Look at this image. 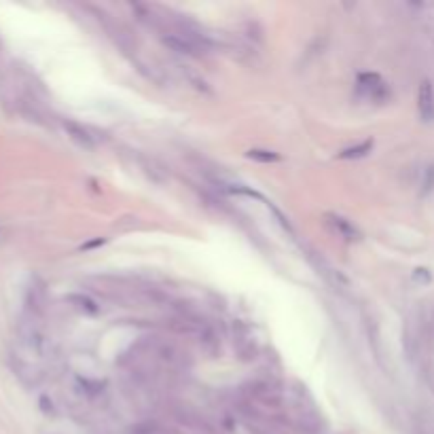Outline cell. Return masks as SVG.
<instances>
[{
	"mask_svg": "<svg viewBox=\"0 0 434 434\" xmlns=\"http://www.w3.org/2000/svg\"><path fill=\"white\" fill-rule=\"evenodd\" d=\"M358 91L365 93L371 100H381V98H385V93H388L385 83L377 75H369V72L358 77Z\"/></svg>",
	"mask_w": 434,
	"mask_h": 434,
	"instance_id": "6da1fadb",
	"label": "cell"
},
{
	"mask_svg": "<svg viewBox=\"0 0 434 434\" xmlns=\"http://www.w3.org/2000/svg\"><path fill=\"white\" fill-rule=\"evenodd\" d=\"M418 110L422 121L430 123L434 121V87L430 81H424L420 85V93H418Z\"/></svg>",
	"mask_w": 434,
	"mask_h": 434,
	"instance_id": "7a4b0ae2",
	"label": "cell"
},
{
	"mask_svg": "<svg viewBox=\"0 0 434 434\" xmlns=\"http://www.w3.org/2000/svg\"><path fill=\"white\" fill-rule=\"evenodd\" d=\"M64 130L68 132V136L75 140L77 144H81V147H85V149H93L95 147V138L89 134V130H85V128H81L77 123H72V121H66Z\"/></svg>",
	"mask_w": 434,
	"mask_h": 434,
	"instance_id": "3957f363",
	"label": "cell"
},
{
	"mask_svg": "<svg viewBox=\"0 0 434 434\" xmlns=\"http://www.w3.org/2000/svg\"><path fill=\"white\" fill-rule=\"evenodd\" d=\"M163 43L170 47V49H174L176 53L197 56L195 43H193L191 38H184V36H178V34H167V36H163Z\"/></svg>",
	"mask_w": 434,
	"mask_h": 434,
	"instance_id": "277c9868",
	"label": "cell"
},
{
	"mask_svg": "<svg viewBox=\"0 0 434 434\" xmlns=\"http://www.w3.org/2000/svg\"><path fill=\"white\" fill-rule=\"evenodd\" d=\"M326 221H328V225L339 233L341 237H346V239H358L360 237V233L356 231V227L354 225H350L346 219H341V216H337V214H326Z\"/></svg>",
	"mask_w": 434,
	"mask_h": 434,
	"instance_id": "5b68a950",
	"label": "cell"
},
{
	"mask_svg": "<svg viewBox=\"0 0 434 434\" xmlns=\"http://www.w3.org/2000/svg\"><path fill=\"white\" fill-rule=\"evenodd\" d=\"M373 149V140H365V142H360L358 147H352V149H346L343 153H339L341 159H360V157H365L369 155Z\"/></svg>",
	"mask_w": 434,
	"mask_h": 434,
	"instance_id": "8992f818",
	"label": "cell"
},
{
	"mask_svg": "<svg viewBox=\"0 0 434 434\" xmlns=\"http://www.w3.org/2000/svg\"><path fill=\"white\" fill-rule=\"evenodd\" d=\"M248 157L254 159V161H261V163L280 161V155L278 153H272V151H248Z\"/></svg>",
	"mask_w": 434,
	"mask_h": 434,
	"instance_id": "52a82bcc",
	"label": "cell"
},
{
	"mask_svg": "<svg viewBox=\"0 0 434 434\" xmlns=\"http://www.w3.org/2000/svg\"><path fill=\"white\" fill-rule=\"evenodd\" d=\"M100 244H104V239H95V242H91V244H85L83 248L87 250V248H93V246H100Z\"/></svg>",
	"mask_w": 434,
	"mask_h": 434,
	"instance_id": "ba28073f",
	"label": "cell"
}]
</instances>
